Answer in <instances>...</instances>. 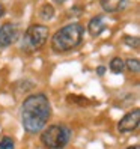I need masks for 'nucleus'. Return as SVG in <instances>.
Instances as JSON below:
<instances>
[{"instance_id":"nucleus-5","label":"nucleus","mask_w":140,"mask_h":149,"mask_svg":"<svg viewBox=\"0 0 140 149\" xmlns=\"http://www.w3.org/2000/svg\"><path fill=\"white\" fill-rule=\"evenodd\" d=\"M20 29L14 23H5L0 26V48H6L18 39Z\"/></svg>"},{"instance_id":"nucleus-2","label":"nucleus","mask_w":140,"mask_h":149,"mask_svg":"<svg viewBox=\"0 0 140 149\" xmlns=\"http://www.w3.org/2000/svg\"><path fill=\"white\" fill-rule=\"evenodd\" d=\"M84 36V29L81 24L71 23L60 27L51 38V48L56 53H66L78 47Z\"/></svg>"},{"instance_id":"nucleus-7","label":"nucleus","mask_w":140,"mask_h":149,"mask_svg":"<svg viewBox=\"0 0 140 149\" xmlns=\"http://www.w3.org/2000/svg\"><path fill=\"white\" fill-rule=\"evenodd\" d=\"M106 27H107L106 18L101 17V15H97V17H93V18H91L89 24H87V32L91 33V36L97 38L106 30Z\"/></svg>"},{"instance_id":"nucleus-11","label":"nucleus","mask_w":140,"mask_h":149,"mask_svg":"<svg viewBox=\"0 0 140 149\" xmlns=\"http://www.w3.org/2000/svg\"><path fill=\"white\" fill-rule=\"evenodd\" d=\"M124 44H125V45H128L130 48L139 50L140 41H139V36H131V35H127V36H124Z\"/></svg>"},{"instance_id":"nucleus-12","label":"nucleus","mask_w":140,"mask_h":149,"mask_svg":"<svg viewBox=\"0 0 140 149\" xmlns=\"http://www.w3.org/2000/svg\"><path fill=\"white\" fill-rule=\"evenodd\" d=\"M125 66H127V69H130V71L134 72V74H137L140 71V62H139V59L130 57L127 62H125Z\"/></svg>"},{"instance_id":"nucleus-4","label":"nucleus","mask_w":140,"mask_h":149,"mask_svg":"<svg viewBox=\"0 0 140 149\" xmlns=\"http://www.w3.org/2000/svg\"><path fill=\"white\" fill-rule=\"evenodd\" d=\"M48 38V27L44 24H33L26 30L23 42H21V48L27 53H33V51L41 50L47 42Z\"/></svg>"},{"instance_id":"nucleus-15","label":"nucleus","mask_w":140,"mask_h":149,"mask_svg":"<svg viewBox=\"0 0 140 149\" xmlns=\"http://www.w3.org/2000/svg\"><path fill=\"white\" fill-rule=\"evenodd\" d=\"M5 15V8H3V5L0 3V18H2V17Z\"/></svg>"},{"instance_id":"nucleus-16","label":"nucleus","mask_w":140,"mask_h":149,"mask_svg":"<svg viewBox=\"0 0 140 149\" xmlns=\"http://www.w3.org/2000/svg\"><path fill=\"white\" fill-rule=\"evenodd\" d=\"M53 2H56V3H59V5H62V3L66 2V0H53Z\"/></svg>"},{"instance_id":"nucleus-14","label":"nucleus","mask_w":140,"mask_h":149,"mask_svg":"<svg viewBox=\"0 0 140 149\" xmlns=\"http://www.w3.org/2000/svg\"><path fill=\"white\" fill-rule=\"evenodd\" d=\"M104 72H106V68H104V66H98L97 68V74L98 75H104Z\"/></svg>"},{"instance_id":"nucleus-3","label":"nucleus","mask_w":140,"mask_h":149,"mask_svg":"<svg viewBox=\"0 0 140 149\" xmlns=\"http://www.w3.org/2000/svg\"><path fill=\"white\" fill-rule=\"evenodd\" d=\"M71 136L72 131L69 130V127L63 124H54L42 131L41 142L47 149H63L71 140Z\"/></svg>"},{"instance_id":"nucleus-13","label":"nucleus","mask_w":140,"mask_h":149,"mask_svg":"<svg viewBox=\"0 0 140 149\" xmlns=\"http://www.w3.org/2000/svg\"><path fill=\"white\" fill-rule=\"evenodd\" d=\"M15 143H14V139L9 136H5L0 139V149H14Z\"/></svg>"},{"instance_id":"nucleus-9","label":"nucleus","mask_w":140,"mask_h":149,"mask_svg":"<svg viewBox=\"0 0 140 149\" xmlns=\"http://www.w3.org/2000/svg\"><path fill=\"white\" fill-rule=\"evenodd\" d=\"M125 69V62L120 57H113L110 60V71L113 74H122Z\"/></svg>"},{"instance_id":"nucleus-8","label":"nucleus","mask_w":140,"mask_h":149,"mask_svg":"<svg viewBox=\"0 0 140 149\" xmlns=\"http://www.w3.org/2000/svg\"><path fill=\"white\" fill-rule=\"evenodd\" d=\"M101 8L106 12L109 14H115V12H119L125 8L127 5V0H101Z\"/></svg>"},{"instance_id":"nucleus-6","label":"nucleus","mask_w":140,"mask_h":149,"mask_svg":"<svg viewBox=\"0 0 140 149\" xmlns=\"http://www.w3.org/2000/svg\"><path fill=\"white\" fill-rule=\"evenodd\" d=\"M140 124V110L134 109L128 111L127 115L119 120L118 124V131L119 133H133L134 130H137Z\"/></svg>"},{"instance_id":"nucleus-17","label":"nucleus","mask_w":140,"mask_h":149,"mask_svg":"<svg viewBox=\"0 0 140 149\" xmlns=\"http://www.w3.org/2000/svg\"><path fill=\"white\" fill-rule=\"evenodd\" d=\"M127 149H140V146H139V145H134V146H130V148H127Z\"/></svg>"},{"instance_id":"nucleus-1","label":"nucleus","mask_w":140,"mask_h":149,"mask_svg":"<svg viewBox=\"0 0 140 149\" xmlns=\"http://www.w3.org/2000/svg\"><path fill=\"white\" fill-rule=\"evenodd\" d=\"M51 115V106L45 93L29 95L21 104V124L26 133L36 134L44 127Z\"/></svg>"},{"instance_id":"nucleus-10","label":"nucleus","mask_w":140,"mask_h":149,"mask_svg":"<svg viewBox=\"0 0 140 149\" xmlns=\"http://www.w3.org/2000/svg\"><path fill=\"white\" fill-rule=\"evenodd\" d=\"M53 15H54V8L51 6V5H44L41 9H39V17L42 20H51L53 18Z\"/></svg>"}]
</instances>
